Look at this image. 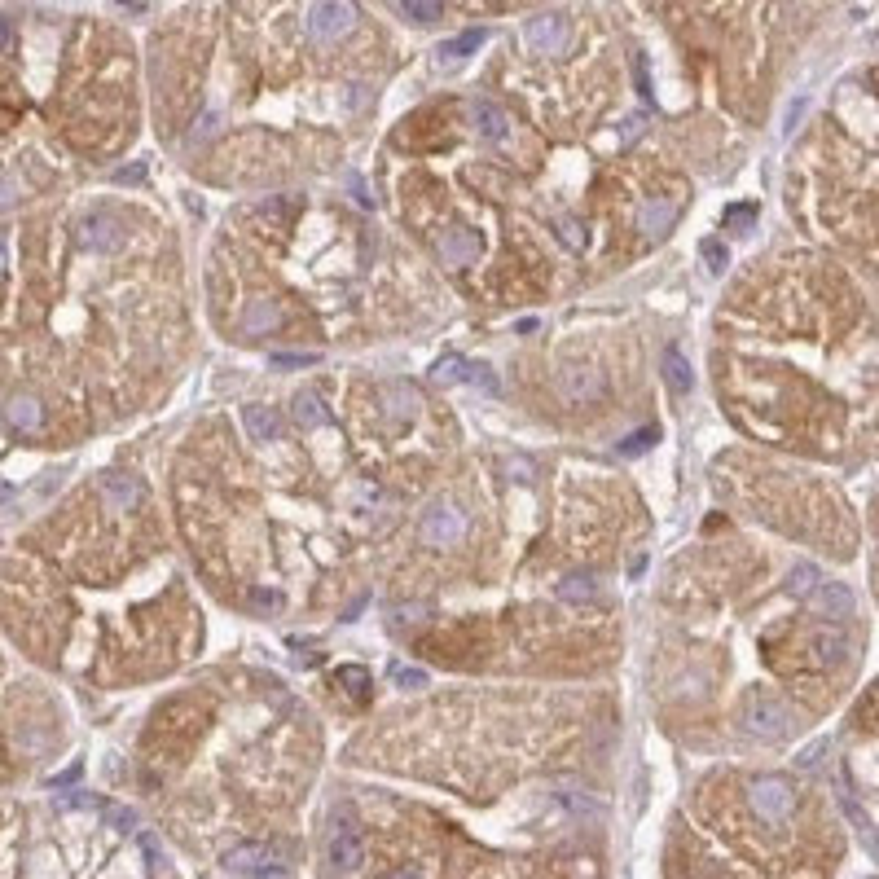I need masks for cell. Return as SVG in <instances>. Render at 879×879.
<instances>
[{"mask_svg": "<svg viewBox=\"0 0 879 879\" xmlns=\"http://www.w3.org/2000/svg\"><path fill=\"white\" fill-rule=\"evenodd\" d=\"M844 849L836 805L805 778L765 770L708 796L669 879H831Z\"/></svg>", "mask_w": 879, "mask_h": 879, "instance_id": "1", "label": "cell"}, {"mask_svg": "<svg viewBox=\"0 0 879 879\" xmlns=\"http://www.w3.org/2000/svg\"><path fill=\"white\" fill-rule=\"evenodd\" d=\"M137 814L97 796L49 809H0V879H172L154 836H132Z\"/></svg>", "mask_w": 879, "mask_h": 879, "instance_id": "2", "label": "cell"}, {"mask_svg": "<svg viewBox=\"0 0 879 879\" xmlns=\"http://www.w3.org/2000/svg\"><path fill=\"white\" fill-rule=\"evenodd\" d=\"M836 805L879 858V682L849 712V739L836 765Z\"/></svg>", "mask_w": 879, "mask_h": 879, "instance_id": "3", "label": "cell"}, {"mask_svg": "<svg viewBox=\"0 0 879 879\" xmlns=\"http://www.w3.org/2000/svg\"><path fill=\"white\" fill-rule=\"evenodd\" d=\"M822 207L840 229V238L858 247L879 273V146H866L858 154L849 176H840L831 194H822Z\"/></svg>", "mask_w": 879, "mask_h": 879, "instance_id": "4", "label": "cell"}, {"mask_svg": "<svg viewBox=\"0 0 879 879\" xmlns=\"http://www.w3.org/2000/svg\"><path fill=\"white\" fill-rule=\"evenodd\" d=\"M124 242V216L110 207H88L80 220H75V247L88 255H110L119 251Z\"/></svg>", "mask_w": 879, "mask_h": 879, "instance_id": "5", "label": "cell"}, {"mask_svg": "<svg viewBox=\"0 0 879 879\" xmlns=\"http://www.w3.org/2000/svg\"><path fill=\"white\" fill-rule=\"evenodd\" d=\"M356 18L361 14H356L352 0H317V5L308 9V31H313V40H321V44H335L356 27Z\"/></svg>", "mask_w": 879, "mask_h": 879, "instance_id": "6", "label": "cell"}, {"mask_svg": "<svg viewBox=\"0 0 879 879\" xmlns=\"http://www.w3.org/2000/svg\"><path fill=\"white\" fill-rule=\"evenodd\" d=\"M97 497L106 502V510H137L146 502V484L128 471H106L102 480H97Z\"/></svg>", "mask_w": 879, "mask_h": 879, "instance_id": "7", "label": "cell"}, {"mask_svg": "<svg viewBox=\"0 0 879 879\" xmlns=\"http://www.w3.org/2000/svg\"><path fill=\"white\" fill-rule=\"evenodd\" d=\"M462 532H466V519H462V510H453V506H431L427 515H422V524H418V537H422V545H453V541H462Z\"/></svg>", "mask_w": 879, "mask_h": 879, "instance_id": "8", "label": "cell"}, {"mask_svg": "<svg viewBox=\"0 0 879 879\" xmlns=\"http://www.w3.org/2000/svg\"><path fill=\"white\" fill-rule=\"evenodd\" d=\"M677 216H682V203H677V198H651V203L638 207V233L642 238H651V242H660V238H669Z\"/></svg>", "mask_w": 879, "mask_h": 879, "instance_id": "9", "label": "cell"}, {"mask_svg": "<svg viewBox=\"0 0 879 879\" xmlns=\"http://www.w3.org/2000/svg\"><path fill=\"white\" fill-rule=\"evenodd\" d=\"M524 36H528V44H532L537 53H563V49H567V36H572V27H567L563 14H541V18H528Z\"/></svg>", "mask_w": 879, "mask_h": 879, "instance_id": "10", "label": "cell"}, {"mask_svg": "<svg viewBox=\"0 0 879 879\" xmlns=\"http://www.w3.org/2000/svg\"><path fill=\"white\" fill-rule=\"evenodd\" d=\"M436 251H440V260L449 264V269H466V264L480 260V238H475L471 229H444Z\"/></svg>", "mask_w": 879, "mask_h": 879, "instance_id": "11", "label": "cell"}, {"mask_svg": "<svg viewBox=\"0 0 879 879\" xmlns=\"http://www.w3.org/2000/svg\"><path fill=\"white\" fill-rule=\"evenodd\" d=\"M282 308H277V299H251L247 313H242V335L247 339H264V335H277L282 330Z\"/></svg>", "mask_w": 879, "mask_h": 879, "instance_id": "12", "label": "cell"}, {"mask_svg": "<svg viewBox=\"0 0 879 879\" xmlns=\"http://www.w3.org/2000/svg\"><path fill=\"white\" fill-rule=\"evenodd\" d=\"M471 119H475V132H480L484 141H506L510 137V115L497 102H488V97H480V102L471 106Z\"/></svg>", "mask_w": 879, "mask_h": 879, "instance_id": "13", "label": "cell"}, {"mask_svg": "<svg viewBox=\"0 0 879 879\" xmlns=\"http://www.w3.org/2000/svg\"><path fill=\"white\" fill-rule=\"evenodd\" d=\"M242 422H247L251 440H277L282 436V414L273 405H247L242 409Z\"/></svg>", "mask_w": 879, "mask_h": 879, "instance_id": "14", "label": "cell"}, {"mask_svg": "<svg viewBox=\"0 0 879 879\" xmlns=\"http://www.w3.org/2000/svg\"><path fill=\"white\" fill-rule=\"evenodd\" d=\"M664 383L673 387L677 396H686L695 387V374H691V361H686V352L682 348H664Z\"/></svg>", "mask_w": 879, "mask_h": 879, "instance_id": "15", "label": "cell"}, {"mask_svg": "<svg viewBox=\"0 0 879 879\" xmlns=\"http://www.w3.org/2000/svg\"><path fill=\"white\" fill-rule=\"evenodd\" d=\"M295 422H299V427H304V431L326 427V405H321V396H317V392L295 396Z\"/></svg>", "mask_w": 879, "mask_h": 879, "instance_id": "16", "label": "cell"}, {"mask_svg": "<svg viewBox=\"0 0 879 879\" xmlns=\"http://www.w3.org/2000/svg\"><path fill=\"white\" fill-rule=\"evenodd\" d=\"M466 374H471V361H466V356H444V361L431 365V383H440V387L466 383Z\"/></svg>", "mask_w": 879, "mask_h": 879, "instance_id": "17", "label": "cell"}, {"mask_svg": "<svg viewBox=\"0 0 879 879\" xmlns=\"http://www.w3.org/2000/svg\"><path fill=\"white\" fill-rule=\"evenodd\" d=\"M480 44H488V31H484V27H471V31H462V36L444 40L440 53H444V58H466V53H475Z\"/></svg>", "mask_w": 879, "mask_h": 879, "instance_id": "18", "label": "cell"}, {"mask_svg": "<svg viewBox=\"0 0 879 879\" xmlns=\"http://www.w3.org/2000/svg\"><path fill=\"white\" fill-rule=\"evenodd\" d=\"M559 598L563 603H594L598 598L594 576H567V581H559Z\"/></svg>", "mask_w": 879, "mask_h": 879, "instance_id": "19", "label": "cell"}, {"mask_svg": "<svg viewBox=\"0 0 879 879\" xmlns=\"http://www.w3.org/2000/svg\"><path fill=\"white\" fill-rule=\"evenodd\" d=\"M335 682H343V691H348L356 704H361V699H370V673H365L361 664H343V669L335 673Z\"/></svg>", "mask_w": 879, "mask_h": 879, "instance_id": "20", "label": "cell"}, {"mask_svg": "<svg viewBox=\"0 0 879 879\" xmlns=\"http://www.w3.org/2000/svg\"><path fill=\"white\" fill-rule=\"evenodd\" d=\"M383 392H387V400H392V405H387V414H392V418H409V414H414V405H418V392H414V387L387 383Z\"/></svg>", "mask_w": 879, "mask_h": 879, "instance_id": "21", "label": "cell"}, {"mask_svg": "<svg viewBox=\"0 0 879 879\" xmlns=\"http://www.w3.org/2000/svg\"><path fill=\"white\" fill-rule=\"evenodd\" d=\"M655 440H660V427H642V431H633V436L620 444V458H638V453H647V449H655Z\"/></svg>", "mask_w": 879, "mask_h": 879, "instance_id": "22", "label": "cell"}, {"mask_svg": "<svg viewBox=\"0 0 879 879\" xmlns=\"http://www.w3.org/2000/svg\"><path fill=\"white\" fill-rule=\"evenodd\" d=\"M554 233H559L563 247H572V251H581V247H585V229L576 225L572 216H559V220H554Z\"/></svg>", "mask_w": 879, "mask_h": 879, "instance_id": "23", "label": "cell"}, {"mask_svg": "<svg viewBox=\"0 0 879 879\" xmlns=\"http://www.w3.org/2000/svg\"><path fill=\"white\" fill-rule=\"evenodd\" d=\"M699 255H704V260H708V269H712V273H721V269H726V264H730V251L721 247L717 238H704V242H699Z\"/></svg>", "mask_w": 879, "mask_h": 879, "instance_id": "24", "label": "cell"}, {"mask_svg": "<svg viewBox=\"0 0 879 879\" xmlns=\"http://www.w3.org/2000/svg\"><path fill=\"white\" fill-rule=\"evenodd\" d=\"M317 352H277L273 356V370H304V365H317Z\"/></svg>", "mask_w": 879, "mask_h": 879, "instance_id": "25", "label": "cell"}, {"mask_svg": "<svg viewBox=\"0 0 879 879\" xmlns=\"http://www.w3.org/2000/svg\"><path fill=\"white\" fill-rule=\"evenodd\" d=\"M405 18H414V22H436V18H440V0H405Z\"/></svg>", "mask_w": 879, "mask_h": 879, "instance_id": "26", "label": "cell"}, {"mask_svg": "<svg viewBox=\"0 0 879 879\" xmlns=\"http://www.w3.org/2000/svg\"><path fill=\"white\" fill-rule=\"evenodd\" d=\"M392 682L405 686V691H418V686H427V673H422V669H409V664H396V669H392Z\"/></svg>", "mask_w": 879, "mask_h": 879, "instance_id": "27", "label": "cell"}, {"mask_svg": "<svg viewBox=\"0 0 879 879\" xmlns=\"http://www.w3.org/2000/svg\"><path fill=\"white\" fill-rule=\"evenodd\" d=\"M642 132H647V115L638 110V115H629L625 124H620V146H633V141H638Z\"/></svg>", "mask_w": 879, "mask_h": 879, "instance_id": "28", "label": "cell"}, {"mask_svg": "<svg viewBox=\"0 0 879 879\" xmlns=\"http://www.w3.org/2000/svg\"><path fill=\"white\" fill-rule=\"evenodd\" d=\"M251 607L255 611H282V594H273V589H251Z\"/></svg>", "mask_w": 879, "mask_h": 879, "instance_id": "29", "label": "cell"}, {"mask_svg": "<svg viewBox=\"0 0 879 879\" xmlns=\"http://www.w3.org/2000/svg\"><path fill=\"white\" fill-rule=\"evenodd\" d=\"M506 471H515V480L528 484L532 475H537V466H532V458H519V453H510V458H506Z\"/></svg>", "mask_w": 879, "mask_h": 879, "instance_id": "30", "label": "cell"}, {"mask_svg": "<svg viewBox=\"0 0 879 879\" xmlns=\"http://www.w3.org/2000/svg\"><path fill=\"white\" fill-rule=\"evenodd\" d=\"M466 383H480V387H484V392H488V396H493V392H497V378H493V374H488V370H484V365H471V374H466Z\"/></svg>", "mask_w": 879, "mask_h": 879, "instance_id": "31", "label": "cell"}, {"mask_svg": "<svg viewBox=\"0 0 879 879\" xmlns=\"http://www.w3.org/2000/svg\"><path fill=\"white\" fill-rule=\"evenodd\" d=\"M141 176H146V163H132L128 172H115L119 185H141Z\"/></svg>", "mask_w": 879, "mask_h": 879, "instance_id": "32", "label": "cell"}, {"mask_svg": "<svg viewBox=\"0 0 879 879\" xmlns=\"http://www.w3.org/2000/svg\"><path fill=\"white\" fill-rule=\"evenodd\" d=\"M752 216H756L752 207H730V211H726V225H748Z\"/></svg>", "mask_w": 879, "mask_h": 879, "instance_id": "33", "label": "cell"}, {"mask_svg": "<svg viewBox=\"0 0 879 879\" xmlns=\"http://www.w3.org/2000/svg\"><path fill=\"white\" fill-rule=\"evenodd\" d=\"M633 75H638V93H647V97H651V80H647V58H638V62H633Z\"/></svg>", "mask_w": 879, "mask_h": 879, "instance_id": "34", "label": "cell"}, {"mask_svg": "<svg viewBox=\"0 0 879 879\" xmlns=\"http://www.w3.org/2000/svg\"><path fill=\"white\" fill-rule=\"evenodd\" d=\"M9 44H14V22H9V18H0V53H5Z\"/></svg>", "mask_w": 879, "mask_h": 879, "instance_id": "35", "label": "cell"}, {"mask_svg": "<svg viewBox=\"0 0 879 879\" xmlns=\"http://www.w3.org/2000/svg\"><path fill=\"white\" fill-rule=\"evenodd\" d=\"M642 572H647V554H638V559L629 563V576H642Z\"/></svg>", "mask_w": 879, "mask_h": 879, "instance_id": "36", "label": "cell"}, {"mask_svg": "<svg viewBox=\"0 0 879 879\" xmlns=\"http://www.w3.org/2000/svg\"><path fill=\"white\" fill-rule=\"evenodd\" d=\"M5 264H9V255H5V233H0V273H5Z\"/></svg>", "mask_w": 879, "mask_h": 879, "instance_id": "37", "label": "cell"}, {"mask_svg": "<svg viewBox=\"0 0 879 879\" xmlns=\"http://www.w3.org/2000/svg\"><path fill=\"white\" fill-rule=\"evenodd\" d=\"M875 589H879V567H875Z\"/></svg>", "mask_w": 879, "mask_h": 879, "instance_id": "38", "label": "cell"}]
</instances>
